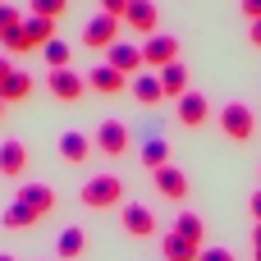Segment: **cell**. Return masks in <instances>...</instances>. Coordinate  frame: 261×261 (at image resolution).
Returning <instances> with one entry per match:
<instances>
[{
  "instance_id": "1",
  "label": "cell",
  "mask_w": 261,
  "mask_h": 261,
  "mask_svg": "<svg viewBox=\"0 0 261 261\" xmlns=\"http://www.w3.org/2000/svg\"><path fill=\"white\" fill-rule=\"evenodd\" d=\"M78 197H83V206H92V211H110V206L124 202V179H119V174H92Z\"/></svg>"
},
{
  "instance_id": "2",
  "label": "cell",
  "mask_w": 261,
  "mask_h": 261,
  "mask_svg": "<svg viewBox=\"0 0 261 261\" xmlns=\"http://www.w3.org/2000/svg\"><path fill=\"white\" fill-rule=\"evenodd\" d=\"M220 133H225L229 142H248V138L257 133V115H252V106L229 101V106L220 110Z\"/></svg>"
},
{
  "instance_id": "3",
  "label": "cell",
  "mask_w": 261,
  "mask_h": 261,
  "mask_svg": "<svg viewBox=\"0 0 261 261\" xmlns=\"http://www.w3.org/2000/svg\"><path fill=\"white\" fill-rule=\"evenodd\" d=\"M174 60H179V37H170V32H156V37H147V41H142V64H147L151 73L170 69Z\"/></svg>"
},
{
  "instance_id": "4",
  "label": "cell",
  "mask_w": 261,
  "mask_h": 261,
  "mask_svg": "<svg viewBox=\"0 0 261 261\" xmlns=\"http://www.w3.org/2000/svg\"><path fill=\"white\" fill-rule=\"evenodd\" d=\"M119 28H124V18L96 14V18H87V28H83V46H92V50H110V46L119 41Z\"/></svg>"
},
{
  "instance_id": "5",
  "label": "cell",
  "mask_w": 261,
  "mask_h": 261,
  "mask_svg": "<svg viewBox=\"0 0 261 261\" xmlns=\"http://www.w3.org/2000/svg\"><path fill=\"white\" fill-rule=\"evenodd\" d=\"M92 142H96V151H101V156L119 161V156L128 151V128H124L119 119H101V124H96V133H92Z\"/></svg>"
},
{
  "instance_id": "6",
  "label": "cell",
  "mask_w": 261,
  "mask_h": 261,
  "mask_svg": "<svg viewBox=\"0 0 261 261\" xmlns=\"http://www.w3.org/2000/svg\"><path fill=\"white\" fill-rule=\"evenodd\" d=\"M46 87L55 101H83L87 92V73H73V69H50L46 73Z\"/></svg>"
},
{
  "instance_id": "7",
  "label": "cell",
  "mask_w": 261,
  "mask_h": 261,
  "mask_svg": "<svg viewBox=\"0 0 261 261\" xmlns=\"http://www.w3.org/2000/svg\"><path fill=\"white\" fill-rule=\"evenodd\" d=\"M156 23H161V9L151 0H128L124 9V28L138 32V37H156Z\"/></svg>"
},
{
  "instance_id": "8",
  "label": "cell",
  "mask_w": 261,
  "mask_h": 261,
  "mask_svg": "<svg viewBox=\"0 0 261 261\" xmlns=\"http://www.w3.org/2000/svg\"><path fill=\"white\" fill-rule=\"evenodd\" d=\"M106 64L110 69H119L124 78H138L147 64H142V46H133V41H115L110 50H106Z\"/></svg>"
},
{
  "instance_id": "9",
  "label": "cell",
  "mask_w": 261,
  "mask_h": 261,
  "mask_svg": "<svg viewBox=\"0 0 261 261\" xmlns=\"http://www.w3.org/2000/svg\"><path fill=\"white\" fill-rule=\"evenodd\" d=\"M174 115H179L184 128H202V124L211 119V101H206L202 92H184V96L174 101Z\"/></svg>"
},
{
  "instance_id": "10",
  "label": "cell",
  "mask_w": 261,
  "mask_h": 261,
  "mask_svg": "<svg viewBox=\"0 0 261 261\" xmlns=\"http://www.w3.org/2000/svg\"><path fill=\"white\" fill-rule=\"evenodd\" d=\"M119 220H124V229H128L133 239H151V234H156V216H151V206H142V202H124Z\"/></svg>"
},
{
  "instance_id": "11",
  "label": "cell",
  "mask_w": 261,
  "mask_h": 261,
  "mask_svg": "<svg viewBox=\"0 0 261 261\" xmlns=\"http://www.w3.org/2000/svg\"><path fill=\"white\" fill-rule=\"evenodd\" d=\"M128 92H133V101H138V106H161V101H165L161 73H151V69H142L138 78H128Z\"/></svg>"
},
{
  "instance_id": "12",
  "label": "cell",
  "mask_w": 261,
  "mask_h": 261,
  "mask_svg": "<svg viewBox=\"0 0 261 261\" xmlns=\"http://www.w3.org/2000/svg\"><path fill=\"white\" fill-rule=\"evenodd\" d=\"M0 174L5 179H23L28 174V147L18 138H5L0 142Z\"/></svg>"
},
{
  "instance_id": "13",
  "label": "cell",
  "mask_w": 261,
  "mask_h": 261,
  "mask_svg": "<svg viewBox=\"0 0 261 261\" xmlns=\"http://www.w3.org/2000/svg\"><path fill=\"white\" fill-rule=\"evenodd\" d=\"M87 87L101 92V96H119V92H128V78H124L119 69H110V64H96V69L87 73Z\"/></svg>"
},
{
  "instance_id": "14",
  "label": "cell",
  "mask_w": 261,
  "mask_h": 261,
  "mask_svg": "<svg viewBox=\"0 0 261 261\" xmlns=\"http://www.w3.org/2000/svg\"><path fill=\"white\" fill-rule=\"evenodd\" d=\"M151 179H156L161 197H170V202H184V197H188V174H184L179 165H165V170H156Z\"/></svg>"
},
{
  "instance_id": "15",
  "label": "cell",
  "mask_w": 261,
  "mask_h": 261,
  "mask_svg": "<svg viewBox=\"0 0 261 261\" xmlns=\"http://www.w3.org/2000/svg\"><path fill=\"white\" fill-rule=\"evenodd\" d=\"M161 257L165 261H197L202 257V243H193V239H184V234L170 229V234L161 239Z\"/></svg>"
},
{
  "instance_id": "16",
  "label": "cell",
  "mask_w": 261,
  "mask_h": 261,
  "mask_svg": "<svg viewBox=\"0 0 261 261\" xmlns=\"http://www.w3.org/2000/svg\"><path fill=\"white\" fill-rule=\"evenodd\" d=\"M92 151H96V142H92L87 133H73V128H69V133L60 138V156H64L69 165H83V161H87Z\"/></svg>"
},
{
  "instance_id": "17",
  "label": "cell",
  "mask_w": 261,
  "mask_h": 261,
  "mask_svg": "<svg viewBox=\"0 0 261 261\" xmlns=\"http://www.w3.org/2000/svg\"><path fill=\"white\" fill-rule=\"evenodd\" d=\"M18 202L32 206L37 216H50V211H55V188H46V184H23V188H18Z\"/></svg>"
},
{
  "instance_id": "18",
  "label": "cell",
  "mask_w": 261,
  "mask_h": 261,
  "mask_svg": "<svg viewBox=\"0 0 261 261\" xmlns=\"http://www.w3.org/2000/svg\"><path fill=\"white\" fill-rule=\"evenodd\" d=\"M23 37H28L32 50H41L46 41H55V18H37V14H28V18H23Z\"/></svg>"
},
{
  "instance_id": "19",
  "label": "cell",
  "mask_w": 261,
  "mask_h": 261,
  "mask_svg": "<svg viewBox=\"0 0 261 261\" xmlns=\"http://www.w3.org/2000/svg\"><path fill=\"white\" fill-rule=\"evenodd\" d=\"M28 96H32V73L14 69V73L0 83V101H5V106H14V101H28Z\"/></svg>"
},
{
  "instance_id": "20",
  "label": "cell",
  "mask_w": 261,
  "mask_h": 261,
  "mask_svg": "<svg viewBox=\"0 0 261 261\" xmlns=\"http://www.w3.org/2000/svg\"><path fill=\"white\" fill-rule=\"evenodd\" d=\"M161 87H165V96H174V101H179L184 92H193V87H188V64L174 60L170 69H161Z\"/></svg>"
},
{
  "instance_id": "21",
  "label": "cell",
  "mask_w": 261,
  "mask_h": 261,
  "mask_svg": "<svg viewBox=\"0 0 261 261\" xmlns=\"http://www.w3.org/2000/svg\"><path fill=\"white\" fill-rule=\"evenodd\" d=\"M55 252H60V261H78L83 252H87V234H83L78 225H69V229L60 234V243H55Z\"/></svg>"
},
{
  "instance_id": "22",
  "label": "cell",
  "mask_w": 261,
  "mask_h": 261,
  "mask_svg": "<svg viewBox=\"0 0 261 261\" xmlns=\"http://www.w3.org/2000/svg\"><path fill=\"white\" fill-rule=\"evenodd\" d=\"M165 165H170V147H165V138H147V142H142V170L156 174V170H165Z\"/></svg>"
},
{
  "instance_id": "23",
  "label": "cell",
  "mask_w": 261,
  "mask_h": 261,
  "mask_svg": "<svg viewBox=\"0 0 261 261\" xmlns=\"http://www.w3.org/2000/svg\"><path fill=\"white\" fill-rule=\"evenodd\" d=\"M37 220H41V216H37V211H32V206H23V202H18V197H14V202H9V206H5V229H32V225H37Z\"/></svg>"
},
{
  "instance_id": "24",
  "label": "cell",
  "mask_w": 261,
  "mask_h": 261,
  "mask_svg": "<svg viewBox=\"0 0 261 261\" xmlns=\"http://www.w3.org/2000/svg\"><path fill=\"white\" fill-rule=\"evenodd\" d=\"M174 234H184V239H193V243H202V234H206V225H202V216H193V211H179V216H174Z\"/></svg>"
},
{
  "instance_id": "25",
  "label": "cell",
  "mask_w": 261,
  "mask_h": 261,
  "mask_svg": "<svg viewBox=\"0 0 261 261\" xmlns=\"http://www.w3.org/2000/svg\"><path fill=\"white\" fill-rule=\"evenodd\" d=\"M41 55H46V64H50V69H69V55H73V50H69V41H60V37H55V41H46V46H41Z\"/></svg>"
},
{
  "instance_id": "26",
  "label": "cell",
  "mask_w": 261,
  "mask_h": 261,
  "mask_svg": "<svg viewBox=\"0 0 261 261\" xmlns=\"http://www.w3.org/2000/svg\"><path fill=\"white\" fill-rule=\"evenodd\" d=\"M0 46H5V55H23V50H32V46H28V37H23V23H18V28H9V32H0Z\"/></svg>"
},
{
  "instance_id": "27",
  "label": "cell",
  "mask_w": 261,
  "mask_h": 261,
  "mask_svg": "<svg viewBox=\"0 0 261 261\" xmlns=\"http://www.w3.org/2000/svg\"><path fill=\"white\" fill-rule=\"evenodd\" d=\"M28 14H37V18H60V14H64V0H28Z\"/></svg>"
},
{
  "instance_id": "28",
  "label": "cell",
  "mask_w": 261,
  "mask_h": 261,
  "mask_svg": "<svg viewBox=\"0 0 261 261\" xmlns=\"http://www.w3.org/2000/svg\"><path fill=\"white\" fill-rule=\"evenodd\" d=\"M18 23H23L18 5H5V0H0V32H9V28H18Z\"/></svg>"
},
{
  "instance_id": "29",
  "label": "cell",
  "mask_w": 261,
  "mask_h": 261,
  "mask_svg": "<svg viewBox=\"0 0 261 261\" xmlns=\"http://www.w3.org/2000/svg\"><path fill=\"white\" fill-rule=\"evenodd\" d=\"M197 261H234V252H229V248H202Z\"/></svg>"
},
{
  "instance_id": "30",
  "label": "cell",
  "mask_w": 261,
  "mask_h": 261,
  "mask_svg": "<svg viewBox=\"0 0 261 261\" xmlns=\"http://www.w3.org/2000/svg\"><path fill=\"white\" fill-rule=\"evenodd\" d=\"M124 9H128V0H101V14H110V18H124Z\"/></svg>"
},
{
  "instance_id": "31",
  "label": "cell",
  "mask_w": 261,
  "mask_h": 261,
  "mask_svg": "<svg viewBox=\"0 0 261 261\" xmlns=\"http://www.w3.org/2000/svg\"><path fill=\"white\" fill-rule=\"evenodd\" d=\"M248 211H252V220H257V225H261V188H257V193H252V197H248Z\"/></svg>"
},
{
  "instance_id": "32",
  "label": "cell",
  "mask_w": 261,
  "mask_h": 261,
  "mask_svg": "<svg viewBox=\"0 0 261 261\" xmlns=\"http://www.w3.org/2000/svg\"><path fill=\"white\" fill-rule=\"evenodd\" d=\"M243 14H248V18L257 23V18H261V0H243Z\"/></svg>"
},
{
  "instance_id": "33",
  "label": "cell",
  "mask_w": 261,
  "mask_h": 261,
  "mask_svg": "<svg viewBox=\"0 0 261 261\" xmlns=\"http://www.w3.org/2000/svg\"><path fill=\"white\" fill-rule=\"evenodd\" d=\"M248 41H252V46H257V50H261V18H257V23H252V32H248Z\"/></svg>"
},
{
  "instance_id": "34",
  "label": "cell",
  "mask_w": 261,
  "mask_h": 261,
  "mask_svg": "<svg viewBox=\"0 0 261 261\" xmlns=\"http://www.w3.org/2000/svg\"><path fill=\"white\" fill-rule=\"evenodd\" d=\"M9 73H14V64H9V60H5V55H0V83H5V78H9Z\"/></svg>"
},
{
  "instance_id": "35",
  "label": "cell",
  "mask_w": 261,
  "mask_h": 261,
  "mask_svg": "<svg viewBox=\"0 0 261 261\" xmlns=\"http://www.w3.org/2000/svg\"><path fill=\"white\" fill-rule=\"evenodd\" d=\"M252 252H261V225H252Z\"/></svg>"
},
{
  "instance_id": "36",
  "label": "cell",
  "mask_w": 261,
  "mask_h": 261,
  "mask_svg": "<svg viewBox=\"0 0 261 261\" xmlns=\"http://www.w3.org/2000/svg\"><path fill=\"white\" fill-rule=\"evenodd\" d=\"M0 261H14V257H9V252H0Z\"/></svg>"
},
{
  "instance_id": "37",
  "label": "cell",
  "mask_w": 261,
  "mask_h": 261,
  "mask_svg": "<svg viewBox=\"0 0 261 261\" xmlns=\"http://www.w3.org/2000/svg\"><path fill=\"white\" fill-rule=\"evenodd\" d=\"M0 115H5V101H0Z\"/></svg>"
},
{
  "instance_id": "38",
  "label": "cell",
  "mask_w": 261,
  "mask_h": 261,
  "mask_svg": "<svg viewBox=\"0 0 261 261\" xmlns=\"http://www.w3.org/2000/svg\"><path fill=\"white\" fill-rule=\"evenodd\" d=\"M257 261H261V252H257Z\"/></svg>"
}]
</instances>
